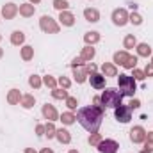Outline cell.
Masks as SVG:
<instances>
[{"instance_id": "cell-1", "label": "cell", "mask_w": 153, "mask_h": 153, "mask_svg": "<svg viewBox=\"0 0 153 153\" xmlns=\"http://www.w3.org/2000/svg\"><path fill=\"white\" fill-rule=\"evenodd\" d=\"M103 107H82L78 109L76 112V121L91 134L98 132L100 125H102V119H103Z\"/></svg>"}, {"instance_id": "cell-2", "label": "cell", "mask_w": 153, "mask_h": 153, "mask_svg": "<svg viewBox=\"0 0 153 153\" xmlns=\"http://www.w3.org/2000/svg\"><path fill=\"white\" fill-rule=\"evenodd\" d=\"M100 98H102V105H103V109H105V107L116 109V107L121 105V98H123V94H121L117 89H114V87H107Z\"/></svg>"}, {"instance_id": "cell-3", "label": "cell", "mask_w": 153, "mask_h": 153, "mask_svg": "<svg viewBox=\"0 0 153 153\" xmlns=\"http://www.w3.org/2000/svg\"><path fill=\"white\" fill-rule=\"evenodd\" d=\"M117 84H119V91L123 96H134L135 93V78L126 73H121L117 78Z\"/></svg>"}, {"instance_id": "cell-4", "label": "cell", "mask_w": 153, "mask_h": 153, "mask_svg": "<svg viewBox=\"0 0 153 153\" xmlns=\"http://www.w3.org/2000/svg\"><path fill=\"white\" fill-rule=\"evenodd\" d=\"M39 27H41V30L46 32V34H57V32H59V25H57V22H55L52 16H48V14L41 16V20H39Z\"/></svg>"}, {"instance_id": "cell-5", "label": "cell", "mask_w": 153, "mask_h": 153, "mask_svg": "<svg viewBox=\"0 0 153 153\" xmlns=\"http://www.w3.org/2000/svg\"><path fill=\"white\" fill-rule=\"evenodd\" d=\"M114 116L119 123H128L132 119V109L126 107V105H119V107L114 109Z\"/></svg>"}, {"instance_id": "cell-6", "label": "cell", "mask_w": 153, "mask_h": 153, "mask_svg": "<svg viewBox=\"0 0 153 153\" xmlns=\"http://www.w3.org/2000/svg\"><path fill=\"white\" fill-rule=\"evenodd\" d=\"M98 148V152L100 153H117V148H119V144L116 143L114 139H102L100 141V144L96 146Z\"/></svg>"}, {"instance_id": "cell-7", "label": "cell", "mask_w": 153, "mask_h": 153, "mask_svg": "<svg viewBox=\"0 0 153 153\" xmlns=\"http://www.w3.org/2000/svg\"><path fill=\"white\" fill-rule=\"evenodd\" d=\"M130 141L135 143V144L144 143V141H146V130H144L143 126H134V128L130 130Z\"/></svg>"}, {"instance_id": "cell-8", "label": "cell", "mask_w": 153, "mask_h": 153, "mask_svg": "<svg viewBox=\"0 0 153 153\" xmlns=\"http://www.w3.org/2000/svg\"><path fill=\"white\" fill-rule=\"evenodd\" d=\"M112 22H114V25H117V27L126 25L128 23V13L125 9H116L114 13H112Z\"/></svg>"}, {"instance_id": "cell-9", "label": "cell", "mask_w": 153, "mask_h": 153, "mask_svg": "<svg viewBox=\"0 0 153 153\" xmlns=\"http://www.w3.org/2000/svg\"><path fill=\"white\" fill-rule=\"evenodd\" d=\"M16 14H18V5H16V4L9 2V4H5V5L2 7V16H4L5 20H13Z\"/></svg>"}, {"instance_id": "cell-10", "label": "cell", "mask_w": 153, "mask_h": 153, "mask_svg": "<svg viewBox=\"0 0 153 153\" xmlns=\"http://www.w3.org/2000/svg\"><path fill=\"white\" fill-rule=\"evenodd\" d=\"M43 116H45V119H48V121H52V123H53L55 119H59V114H57L55 107L50 105V103L43 105Z\"/></svg>"}, {"instance_id": "cell-11", "label": "cell", "mask_w": 153, "mask_h": 153, "mask_svg": "<svg viewBox=\"0 0 153 153\" xmlns=\"http://www.w3.org/2000/svg\"><path fill=\"white\" fill-rule=\"evenodd\" d=\"M89 80H91V85L94 89H103L105 87V76L100 75V73H91Z\"/></svg>"}, {"instance_id": "cell-12", "label": "cell", "mask_w": 153, "mask_h": 153, "mask_svg": "<svg viewBox=\"0 0 153 153\" xmlns=\"http://www.w3.org/2000/svg\"><path fill=\"white\" fill-rule=\"evenodd\" d=\"M59 20H61V23H62L64 27H73V25H75V16H73L71 13H68V11H61Z\"/></svg>"}, {"instance_id": "cell-13", "label": "cell", "mask_w": 153, "mask_h": 153, "mask_svg": "<svg viewBox=\"0 0 153 153\" xmlns=\"http://www.w3.org/2000/svg\"><path fill=\"white\" fill-rule=\"evenodd\" d=\"M84 18L87 22H91V23H96L100 20V13L96 9H93V7H87V9H84Z\"/></svg>"}, {"instance_id": "cell-14", "label": "cell", "mask_w": 153, "mask_h": 153, "mask_svg": "<svg viewBox=\"0 0 153 153\" xmlns=\"http://www.w3.org/2000/svg\"><path fill=\"white\" fill-rule=\"evenodd\" d=\"M55 137H57V141H59L61 144H70V141H71L70 132H68V130H64V128H59V130L55 132Z\"/></svg>"}, {"instance_id": "cell-15", "label": "cell", "mask_w": 153, "mask_h": 153, "mask_svg": "<svg viewBox=\"0 0 153 153\" xmlns=\"http://www.w3.org/2000/svg\"><path fill=\"white\" fill-rule=\"evenodd\" d=\"M34 11H36V7H34L32 4H22V5L18 7V13H20L22 16H25V18H30V16L34 14Z\"/></svg>"}, {"instance_id": "cell-16", "label": "cell", "mask_w": 153, "mask_h": 153, "mask_svg": "<svg viewBox=\"0 0 153 153\" xmlns=\"http://www.w3.org/2000/svg\"><path fill=\"white\" fill-rule=\"evenodd\" d=\"M94 55H96V52H94V48L93 46H85V48H82V53H80V57L84 59V62H91L93 59H94Z\"/></svg>"}, {"instance_id": "cell-17", "label": "cell", "mask_w": 153, "mask_h": 153, "mask_svg": "<svg viewBox=\"0 0 153 153\" xmlns=\"http://www.w3.org/2000/svg\"><path fill=\"white\" fill-rule=\"evenodd\" d=\"M7 102H9V105H18L22 102V93L18 89H11L7 94Z\"/></svg>"}, {"instance_id": "cell-18", "label": "cell", "mask_w": 153, "mask_h": 153, "mask_svg": "<svg viewBox=\"0 0 153 153\" xmlns=\"http://www.w3.org/2000/svg\"><path fill=\"white\" fill-rule=\"evenodd\" d=\"M102 71H103V76H117V68L111 62H103L102 64Z\"/></svg>"}, {"instance_id": "cell-19", "label": "cell", "mask_w": 153, "mask_h": 153, "mask_svg": "<svg viewBox=\"0 0 153 153\" xmlns=\"http://www.w3.org/2000/svg\"><path fill=\"white\" fill-rule=\"evenodd\" d=\"M73 75H75V80L78 82V84H84V82H85V78H87V70H85V68L76 66V68H73Z\"/></svg>"}, {"instance_id": "cell-20", "label": "cell", "mask_w": 153, "mask_h": 153, "mask_svg": "<svg viewBox=\"0 0 153 153\" xmlns=\"http://www.w3.org/2000/svg\"><path fill=\"white\" fill-rule=\"evenodd\" d=\"M23 41H25V34H23L22 30H14V32L11 34V43H13L14 46L23 45Z\"/></svg>"}, {"instance_id": "cell-21", "label": "cell", "mask_w": 153, "mask_h": 153, "mask_svg": "<svg viewBox=\"0 0 153 153\" xmlns=\"http://www.w3.org/2000/svg\"><path fill=\"white\" fill-rule=\"evenodd\" d=\"M84 41H85L89 46H93L94 43H98V41H100V34H98V32H94V30H93V32H85V34H84Z\"/></svg>"}, {"instance_id": "cell-22", "label": "cell", "mask_w": 153, "mask_h": 153, "mask_svg": "<svg viewBox=\"0 0 153 153\" xmlns=\"http://www.w3.org/2000/svg\"><path fill=\"white\" fill-rule=\"evenodd\" d=\"M135 48H137V53H139L141 57H148V55H152V46H150L148 43H141V45H137Z\"/></svg>"}, {"instance_id": "cell-23", "label": "cell", "mask_w": 153, "mask_h": 153, "mask_svg": "<svg viewBox=\"0 0 153 153\" xmlns=\"http://www.w3.org/2000/svg\"><path fill=\"white\" fill-rule=\"evenodd\" d=\"M34 102H36V100H34V96H32V94H23L20 103H22V107H23V109H32V107H34Z\"/></svg>"}, {"instance_id": "cell-24", "label": "cell", "mask_w": 153, "mask_h": 153, "mask_svg": "<svg viewBox=\"0 0 153 153\" xmlns=\"http://www.w3.org/2000/svg\"><path fill=\"white\" fill-rule=\"evenodd\" d=\"M128 52H116L114 53V62L116 64H121V66H125V62L128 61Z\"/></svg>"}, {"instance_id": "cell-25", "label": "cell", "mask_w": 153, "mask_h": 153, "mask_svg": "<svg viewBox=\"0 0 153 153\" xmlns=\"http://www.w3.org/2000/svg\"><path fill=\"white\" fill-rule=\"evenodd\" d=\"M32 57H34V48L29 46V45H25V46L22 48V59H23V61H30Z\"/></svg>"}, {"instance_id": "cell-26", "label": "cell", "mask_w": 153, "mask_h": 153, "mask_svg": "<svg viewBox=\"0 0 153 153\" xmlns=\"http://www.w3.org/2000/svg\"><path fill=\"white\" fill-rule=\"evenodd\" d=\"M52 96L57 98V100H66L68 98V91L62 89V87H55V89H52Z\"/></svg>"}, {"instance_id": "cell-27", "label": "cell", "mask_w": 153, "mask_h": 153, "mask_svg": "<svg viewBox=\"0 0 153 153\" xmlns=\"http://www.w3.org/2000/svg\"><path fill=\"white\" fill-rule=\"evenodd\" d=\"M123 45H125V48H126V50H132V48H135V46H137V39H135L134 34H128V36L125 38V41H123Z\"/></svg>"}, {"instance_id": "cell-28", "label": "cell", "mask_w": 153, "mask_h": 153, "mask_svg": "<svg viewBox=\"0 0 153 153\" xmlns=\"http://www.w3.org/2000/svg\"><path fill=\"white\" fill-rule=\"evenodd\" d=\"M76 119L75 114H71V112H64V114L61 116V121H62V125H73Z\"/></svg>"}, {"instance_id": "cell-29", "label": "cell", "mask_w": 153, "mask_h": 153, "mask_svg": "<svg viewBox=\"0 0 153 153\" xmlns=\"http://www.w3.org/2000/svg\"><path fill=\"white\" fill-rule=\"evenodd\" d=\"M55 132H57V128L53 126V123H52V121L45 125V135H48V139H52V137H55Z\"/></svg>"}, {"instance_id": "cell-30", "label": "cell", "mask_w": 153, "mask_h": 153, "mask_svg": "<svg viewBox=\"0 0 153 153\" xmlns=\"http://www.w3.org/2000/svg\"><path fill=\"white\" fill-rule=\"evenodd\" d=\"M43 84H45L46 87H50V89H55V87H57V80H55L53 76H50V75H46L45 78H43Z\"/></svg>"}, {"instance_id": "cell-31", "label": "cell", "mask_w": 153, "mask_h": 153, "mask_svg": "<svg viewBox=\"0 0 153 153\" xmlns=\"http://www.w3.org/2000/svg\"><path fill=\"white\" fill-rule=\"evenodd\" d=\"M53 7H55L57 11H66V9L70 7V4H68L66 0H53Z\"/></svg>"}, {"instance_id": "cell-32", "label": "cell", "mask_w": 153, "mask_h": 153, "mask_svg": "<svg viewBox=\"0 0 153 153\" xmlns=\"http://www.w3.org/2000/svg\"><path fill=\"white\" fill-rule=\"evenodd\" d=\"M29 84H30V87H34V89H39V87H41V84H43V80H41L38 75H32L30 78H29Z\"/></svg>"}, {"instance_id": "cell-33", "label": "cell", "mask_w": 153, "mask_h": 153, "mask_svg": "<svg viewBox=\"0 0 153 153\" xmlns=\"http://www.w3.org/2000/svg\"><path fill=\"white\" fill-rule=\"evenodd\" d=\"M128 22L134 23V25H141V23H143V16L137 14V13H132V14L128 16Z\"/></svg>"}, {"instance_id": "cell-34", "label": "cell", "mask_w": 153, "mask_h": 153, "mask_svg": "<svg viewBox=\"0 0 153 153\" xmlns=\"http://www.w3.org/2000/svg\"><path fill=\"white\" fill-rule=\"evenodd\" d=\"M135 64H137V57H135V55H130L123 68H126V70H134V68H135Z\"/></svg>"}, {"instance_id": "cell-35", "label": "cell", "mask_w": 153, "mask_h": 153, "mask_svg": "<svg viewBox=\"0 0 153 153\" xmlns=\"http://www.w3.org/2000/svg\"><path fill=\"white\" fill-rule=\"evenodd\" d=\"M100 141H102V135H100V134H96V132H94V134H91V135H89V144H91V146H98V144H100Z\"/></svg>"}, {"instance_id": "cell-36", "label": "cell", "mask_w": 153, "mask_h": 153, "mask_svg": "<svg viewBox=\"0 0 153 153\" xmlns=\"http://www.w3.org/2000/svg\"><path fill=\"white\" fill-rule=\"evenodd\" d=\"M146 150L153 152V132H146Z\"/></svg>"}, {"instance_id": "cell-37", "label": "cell", "mask_w": 153, "mask_h": 153, "mask_svg": "<svg viewBox=\"0 0 153 153\" xmlns=\"http://www.w3.org/2000/svg\"><path fill=\"white\" fill-rule=\"evenodd\" d=\"M57 84H59V85H61L62 89H68V87L71 85V80H70L68 76H61V78L57 80Z\"/></svg>"}, {"instance_id": "cell-38", "label": "cell", "mask_w": 153, "mask_h": 153, "mask_svg": "<svg viewBox=\"0 0 153 153\" xmlns=\"http://www.w3.org/2000/svg\"><path fill=\"white\" fill-rule=\"evenodd\" d=\"M66 105H68V109L75 111V109H76V98H73V96H68V98H66Z\"/></svg>"}, {"instance_id": "cell-39", "label": "cell", "mask_w": 153, "mask_h": 153, "mask_svg": "<svg viewBox=\"0 0 153 153\" xmlns=\"http://www.w3.org/2000/svg\"><path fill=\"white\" fill-rule=\"evenodd\" d=\"M134 78H135V80H144L146 75H144V71H141V70H135V68H134Z\"/></svg>"}, {"instance_id": "cell-40", "label": "cell", "mask_w": 153, "mask_h": 153, "mask_svg": "<svg viewBox=\"0 0 153 153\" xmlns=\"http://www.w3.org/2000/svg\"><path fill=\"white\" fill-rule=\"evenodd\" d=\"M144 75L153 76V62H148V66H146V70H144Z\"/></svg>"}, {"instance_id": "cell-41", "label": "cell", "mask_w": 153, "mask_h": 153, "mask_svg": "<svg viewBox=\"0 0 153 153\" xmlns=\"http://www.w3.org/2000/svg\"><path fill=\"white\" fill-rule=\"evenodd\" d=\"M82 64H84V59H82V57H76V59H73V62H71V68L82 66Z\"/></svg>"}, {"instance_id": "cell-42", "label": "cell", "mask_w": 153, "mask_h": 153, "mask_svg": "<svg viewBox=\"0 0 153 153\" xmlns=\"http://www.w3.org/2000/svg\"><path fill=\"white\" fill-rule=\"evenodd\" d=\"M85 70H87V73H96V66H94L93 62H89V64L85 66Z\"/></svg>"}, {"instance_id": "cell-43", "label": "cell", "mask_w": 153, "mask_h": 153, "mask_svg": "<svg viewBox=\"0 0 153 153\" xmlns=\"http://www.w3.org/2000/svg\"><path fill=\"white\" fill-rule=\"evenodd\" d=\"M128 107H130V109H139V107H141V102H139V100H132Z\"/></svg>"}, {"instance_id": "cell-44", "label": "cell", "mask_w": 153, "mask_h": 153, "mask_svg": "<svg viewBox=\"0 0 153 153\" xmlns=\"http://www.w3.org/2000/svg\"><path fill=\"white\" fill-rule=\"evenodd\" d=\"M36 134H38V135H45V126H43V125H38V126H36Z\"/></svg>"}, {"instance_id": "cell-45", "label": "cell", "mask_w": 153, "mask_h": 153, "mask_svg": "<svg viewBox=\"0 0 153 153\" xmlns=\"http://www.w3.org/2000/svg\"><path fill=\"white\" fill-rule=\"evenodd\" d=\"M39 153H53V150H50V148H43Z\"/></svg>"}, {"instance_id": "cell-46", "label": "cell", "mask_w": 153, "mask_h": 153, "mask_svg": "<svg viewBox=\"0 0 153 153\" xmlns=\"http://www.w3.org/2000/svg\"><path fill=\"white\" fill-rule=\"evenodd\" d=\"M25 153H38V152H36L34 148H27V150H25Z\"/></svg>"}, {"instance_id": "cell-47", "label": "cell", "mask_w": 153, "mask_h": 153, "mask_svg": "<svg viewBox=\"0 0 153 153\" xmlns=\"http://www.w3.org/2000/svg\"><path fill=\"white\" fill-rule=\"evenodd\" d=\"M139 153H152V152H150V150H146V148H144V150H143V152H139Z\"/></svg>"}, {"instance_id": "cell-48", "label": "cell", "mask_w": 153, "mask_h": 153, "mask_svg": "<svg viewBox=\"0 0 153 153\" xmlns=\"http://www.w3.org/2000/svg\"><path fill=\"white\" fill-rule=\"evenodd\" d=\"M30 2H32V4H39V2H41V0H30Z\"/></svg>"}, {"instance_id": "cell-49", "label": "cell", "mask_w": 153, "mask_h": 153, "mask_svg": "<svg viewBox=\"0 0 153 153\" xmlns=\"http://www.w3.org/2000/svg\"><path fill=\"white\" fill-rule=\"evenodd\" d=\"M2 55H4V50H2V48H0V59H2Z\"/></svg>"}, {"instance_id": "cell-50", "label": "cell", "mask_w": 153, "mask_h": 153, "mask_svg": "<svg viewBox=\"0 0 153 153\" xmlns=\"http://www.w3.org/2000/svg\"><path fill=\"white\" fill-rule=\"evenodd\" d=\"M68 153H78V152H76V150H70Z\"/></svg>"}, {"instance_id": "cell-51", "label": "cell", "mask_w": 153, "mask_h": 153, "mask_svg": "<svg viewBox=\"0 0 153 153\" xmlns=\"http://www.w3.org/2000/svg\"><path fill=\"white\" fill-rule=\"evenodd\" d=\"M0 39H2V36H0Z\"/></svg>"}]
</instances>
